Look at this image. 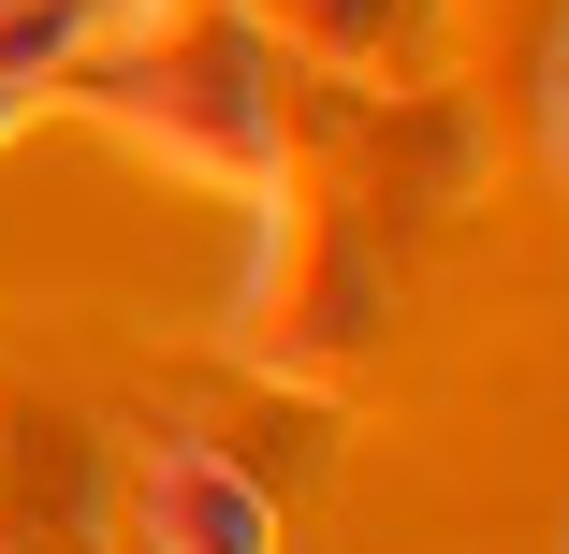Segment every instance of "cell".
<instances>
[{"mask_svg": "<svg viewBox=\"0 0 569 554\" xmlns=\"http://www.w3.org/2000/svg\"><path fill=\"white\" fill-rule=\"evenodd\" d=\"M278 44L234 16V0H102V30L73 44V73L44 102L102 118L118 147H147L161 175H204V190H278Z\"/></svg>", "mask_w": 569, "mask_h": 554, "instance_id": "obj_1", "label": "cell"}, {"mask_svg": "<svg viewBox=\"0 0 569 554\" xmlns=\"http://www.w3.org/2000/svg\"><path fill=\"white\" fill-rule=\"evenodd\" d=\"M395 336V234L351 175H278L263 190V263L234 292V365L278 394H351Z\"/></svg>", "mask_w": 569, "mask_h": 554, "instance_id": "obj_2", "label": "cell"}, {"mask_svg": "<svg viewBox=\"0 0 569 554\" xmlns=\"http://www.w3.org/2000/svg\"><path fill=\"white\" fill-rule=\"evenodd\" d=\"M118 511H132V554H278V482L234 467V453L190 437V423H161L147 453H132Z\"/></svg>", "mask_w": 569, "mask_h": 554, "instance_id": "obj_3", "label": "cell"}, {"mask_svg": "<svg viewBox=\"0 0 569 554\" xmlns=\"http://www.w3.org/2000/svg\"><path fill=\"white\" fill-rule=\"evenodd\" d=\"M234 16L336 88H409L452 59V0H234Z\"/></svg>", "mask_w": 569, "mask_h": 554, "instance_id": "obj_4", "label": "cell"}, {"mask_svg": "<svg viewBox=\"0 0 569 554\" xmlns=\"http://www.w3.org/2000/svg\"><path fill=\"white\" fill-rule=\"evenodd\" d=\"M102 540V437L88 423H0V554H88Z\"/></svg>", "mask_w": 569, "mask_h": 554, "instance_id": "obj_5", "label": "cell"}, {"mask_svg": "<svg viewBox=\"0 0 569 554\" xmlns=\"http://www.w3.org/2000/svg\"><path fill=\"white\" fill-rule=\"evenodd\" d=\"M88 30H102V0H0V88H30V102H44V88L73 73Z\"/></svg>", "mask_w": 569, "mask_h": 554, "instance_id": "obj_6", "label": "cell"}, {"mask_svg": "<svg viewBox=\"0 0 569 554\" xmlns=\"http://www.w3.org/2000/svg\"><path fill=\"white\" fill-rule=\"evenodd\" d=\"M511 16H526V30H540V59H555V0H452V44H468V30H482V44H497V30H511Z\"/></svg>", "mask_w": 569, "mask_h": 554, "instance_id": "obj_7", "label": "cell"}, {"mask_svg": "<svg viewBox=\"0 0 569 554\" xmlns=\"http://www.w3.org/2000/svg\"><path fill=\"white\" fill-rule=\"evenodd\" d=\"M540 147H555V175H569V44L540 59Z\"/></svg>", "mask_w": 569, "mask_h": 554, "instance_id": "obj_8", "label": "cell"}, {"mask_svg": "<svg viewBox=\"0 0 569 554\" xmlns=\"http://www.w3.org/2000/svg\"><path fill=\"white\" fill-rule=\"evenodd\" d=\"M16 132H30V88H0V147H16Z\"/></svg>", "mask_w": 569, "mask_h": 554, "instance_id": "obj_9", "label": "cell"}, {"mask_svg": "<svg viewBox=\"0 0 569 554\" xmlns=\"http://www.w3.org/2000/svg\"><path fill=\"white\" fill-rule=\"evenodd\" d=\"M0 423H16V394H0Z\"/></svg>", "mask_w": 569, "mask_h": 554, "instance_id": "obj_10", "label": "cell"}]
</instances>
